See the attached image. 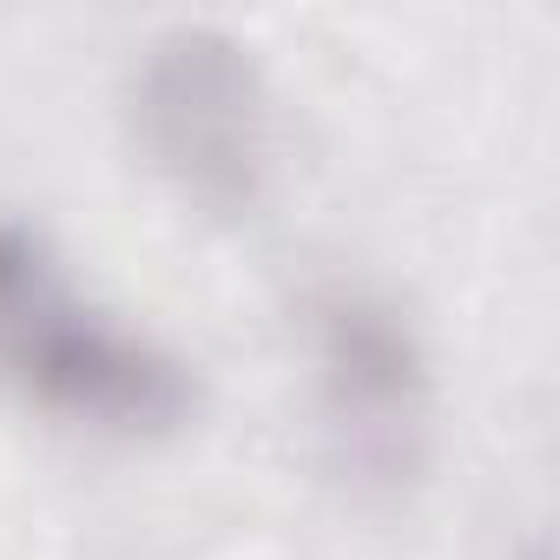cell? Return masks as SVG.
Here are the masks:
<instances>
[{
    "label": "cell",
    "instance_id": "1",
    "mask_svg": "<svg viewBox=\"0 0 560 560\" xmlns=\"http://www.w3.org/2000/svg\"><path fill=\"white\" fill-rule=\"evenodd\" d=\"M0 383L106 435H172L198 416L191 363L80 304L27 218H0Z\"/></svg>",
    "mask_w": 560,
    "mask_h": 560
},
{
    "label": "cell",
    "instance_id": "2",
    "mask_svg": "<svg viewBox=\"0 0 560 560\" xmlns=\"http://www.w3.org/2000/svg\"><path fill=\"white\" fill-rule=\"evenodd\" d=\"M145 165L211 218H244L270 178V86L250 47L211 21L145 40L126 86Z\"/></svg>",
    "mask_w": 560,
    "mask_h": 560
},
{
    "label": "cell",
    "instance_id": "3",
    "mask_svg": "<svg viewBox=\"0 0 560 560\" xmlns=\"http://www.w3.org/2000/svg\"><path fill=\"white\" fill-rule=\"evenodd\" d=\"M317 402L337 468L357 488H409L429 455V350L416 324L376 291H324L311 304Z\"/></svg>",
    "mask_w": 560,
    "mask_h": 560
},
{
    "label": "cell",
    "instance_id": "4",
    "mask_svg": "<svg viewBox=\"0 0 560 560\" xmlns=\"http://www.w3.org/2000/svg\"><path fill=\"white\" fill-rule=\"evenodd\" d=\"M514 560H547V547H540V540H534V547H521V553H514Z\"/></svg>",
    "mask_w": 560,
    "mask_h": 560
}]
</instances>
